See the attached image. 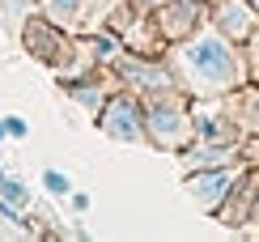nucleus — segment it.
<instances>
[{
	"instance_id": "nucleus-1",
	"label": "nucleus",
	"mask_w": 259,
	"mask_h": 242,
	"mask_svg": "<svg viewBox=\"0 0 259 242\" xmlns=\"http://www.w3.org/2000/svg\"><path fill=\"white\" fill-rule=\"evenodd\" d=\"M166 64L187 98H225V94H238L242 85H251L242 43L221 34L212 21H204L196 34L170 43Z\"/></svg>"
},
{
	"instance_id": "nucleus-2",
	"label": "nucleus",
	"mask_w": 259,
	"mask_h": 242,
	"mask_svg": "<svg viewBox=\"0 0 259 242\" xmlns=\"http://www.w3.org/2000/svg\"><path fill=\"white\" fill-rule=\"evenodd\" d=\"M145 128H149V145L161 153H183L196 140V115H191V98L187 94H157L145 98Z\"/></svg>"
},
{
	"instance_id": "nucleus-3",
	"label": "nucleus",
	"mask_w": 259,
	"mask_h": 242,
	"mask_svg": "<svg viewBox=\"0 0 259 242\" xmlns=\"http://www.w3.org/2000/svg\"><path fill=\"white\" fill-rule=\"evenodd\" d=\"M115 76L127 85L132 94L140 98H157V94H179V81L175 72H170L166 56H136V51H119V56L111 60Z\"/></svg>"
},
{
	"instance_id": "nucleus-4",
	"label": "nucleus",
	"mask_w": 259,
	"mask_h": 242,
	"mask_svg": "<svg viewBox=\"0 0 259 242\" xmlns=\"http://www.w3.org/2000/svg\"><path fill=\"white\" fill-rule=\"evenodd\" d=\"M102 136L119 140V145H149V128H145V98L132 90L106 94L102 111H98Z\"/></svg>"
},
{
	"instance_id": "nucleus-5",
	"label": "nucleus",
	"mask_w": 259,
	"mask_h": 242,
	"mask_svg": "<svg viewBox=\"0 0 259 242\" xmlns=\"http://www.w3.org/2000/svg\"><path fill=\"white\" fill-rule=\"evenodd\" d=\"M242 162H234V166H204V170H183V195H187L191 204L200 208L204 217H217V208L225 204V195H230V187L242 179Z\"/></svg>"
},
{
	"instance_id": "nucleus-6",
	"label": "nucleus",
	"mask_w": 259,
	"mask_h": 242,
	"mask_svg": "<svg viewBox=\"0 0 259 242\" xmlns=\"http://www.w3.org/2000/svg\"><path fill=\"white\" fill-rule=\"evenodd\" d=\"M149 17H153L157 34L166 38V47H170V43L196 34L204 21H208V0H166V5H157Z\"/></svg>"
},
{
	"instance_id": "nucleus-7",
	"label": "nucleus",
	"mask_w": 259,
	"mask_h": 242,
	"mask_svg": "<svg viewBox=\"0 0 259 242\" xmlns=\"http://www.w3.org/2000/svg\"><path fill=\"white\" fill-rule=\"evenodd\" d=\"M21 43H26V51L42 64H51L56 72H64V56H68V30H60L56 21L47 17H30L26 21V34H21Z\"/></svg>"
},
{
	"instance_id": "nucleus-8",
	"label": "nucleus",
	"mask_w": 259,
	"mask_h": 242,
	"mask_svg": "<svg viewBox=\"0 0 259 242\" xmlns=\"http://www.w3.org/2000/svg\"><path fill=\"white\" fill-rule=\"evenodd\" d=\"M255 208H259V170L246 166L242 179L230 187L225 204L217 208V221H221L225 229H242L246 221H255Z\"/></svg>"
},
{
	"instance_id": "nucleus-9",
	"label": "nucleus",
	"mask_w": 259,
	"mask_h": 242,
	"mask_svg": "<svg viewBox=\"0 0 259 242\" xmlns=\"http://www.w3.org/2000/svg\"><path fill=\"white\" fill-rule=\"evenodd\" d=\"M208 21L234 43H246L259 26V9L251 0H208Z\"/></svg>"
},
{
	"instance_id": "nucleus-10",
	"label": "nucleus",
	"mask_w": 259,
	"mask_h": 242,
	"mask_svg": "<svg viewBox=\"0 0 259 242\" xmlns=\"http://www.w3.org/2000/svg\"><path fill=\"white\" fill-rule=\"evenodd\" d=\"M90 13V0H42V17L60 30H81V17Z\"/></svg>"
},
{
	"instance_id": "nucleus-11",
	"label": "nucleus",
	"mask_w": 259,
	"mask_h": 242,
	"mask_svg": "<svg viewBox=\"0 0 259 242\" xmlns=\"http://www.w3.org/2000/svg\"><path fill=\"white\" fill-rule=\"evenodd\" d=\"M230 102H234V111H238V124L246 132H259V81L242 85L238 94H230Z\"/></svg>"
},
{
	"instance_id": "nucleus-12",
	"label": "nucleus",
	"mask_w": 259,
	"mask_h": 242,
	"mask_svg": "<svg viewBox=\"0 0 259 242\" xmlns=\"http://www.w3.org/2000/svg\"><path fill=\"white\" fill-rule=\"evenodd\" d=\"M64 94H68L77 106H85L90 115H98L102 102H106V90H102V85H94V81H68V85H64Z\"/></svg>"
},
{
	"instance_id": "nucleus-13",
	"label": "nucleus",
	"mask_w": 259,
	"mask_h": 242,
	"mask_svg": "<svg viewBox=\"0 0 259 242\" xmlns=\"http://www.w3.org/2000/svg\"><path fill=\"white\" fill-rule=\"evenodd\" d=\"M38 183H42V191L56 195V200H68V195H72V179L64 170H56V166H42V179Z\"/></svg>"
},
{
	"instance_id": "nucleus-14",
	"label": "nucleus",
	"mask_w": 259,
	"mask_h": 242,
	"mask_svg": "<svg viewBox=\"0 0 259 242\" xmlns=\"http://www.w3.org/2000/svg\"><path fill=\"white\" fill-rule=\"evenodd\" d=\"M0 200H9L13 208H30V187L17 179V174H5V183H0Z\"/></svg>"
},
{
	"instance_id": "nucleus-15",
	"label": "nucleus",
	"mask_w": 259,
	"mask_h": 242,
	"mask_svg": "<svg viewBox=\"0 0 259 242\" xmlns=\"http://www.w3.org/2000/svg\"><path fill=\"white\" fill-rule=\"evenodd\" d=\"M238 162L251 166V170H259V132H246V136L238 140Z\"/></svg>"
},
{
	"instance_id": "nucleus-16",
	"label": "nucleus",
	"mask_w": 259,
	"mask_h": 242,
	"mask_svg": "<svg viewBox=\"0 0 259 242\" xmlns=\"http://www.w3.org/2000/svg\"><path fill=\"white\" fill-rule=\"evenodd\" d=\"M242 51H246V68H251V81H259V26H255V34L242 43Z\"/></svg>"
},
{
	"instance_id": "nucleus-17",
	"label": "nucleus",
	"mask_w": 259,
	"mask_h": 242,
	"mask_svg": "<svg viewBox=\"0 0 259 242\" xmlns=\"http://www.w3.org/2000/svg\"><path fill=\"white\" fill-rule=\"evenodd\" d=\"M5 128H9V136H13V140H26L30 136V124L21 115H5Z\"/></svg>"
},
{
	"instance_id": "nucleus-18",
	"label": "nucleus",
	"mask_w": 259,
	"mask_h": 242,
	"mask_svg": "<svg viewBox=\"0 0 259 242\" xmlns=\"http://www.w3.org/2000/svg\"><path fill=\"white\" fill-rule=\"evenodd\" d=\"M68 208H72L77 217H85V213L94 208V195H90V191H72V195H68Z\"/></svg>"
},
{
	"instance_id": "nucleus-19",
	"label": "nucleus",
	"mask_w": 259,
	"mask_h": 242,
	"mask_svg": "<svg viewBox=\"0 0 259 242\" xmlns=\"http://www.w3.org/2000/svg\"><path fill=\"white\" fill-rule=\"evenodd\" d=\"M127 5H132L136 13H153V9H157V5H166V0H127Z\"/></svg>"
},
{
	"instance_id": "nucleus-20",
	"label": "nucleus",
	"mask_w": 259,
	"mask_h": 242,
	"mask_svg": "<svg viewBox=\"0 0 259 242\" xmlns=\"http://www.w3.org/2000/svg\"><path fill=\"white\" fill-rule=\"evenodd\" d=\"M0 140H9V128H5V119H0Z\"/></svg>"
},
{
	"instance_id": "nucleus-21",
	"label": "nucleus",
	"mask_w": 259,
	"mask_h": 242,
	"mask_svg": "<svg viewBox=\"0 0 259 242\" xmlns=\"http://www.w3.org/2000/svg\"><path fill=\"white\" fill-rule=\"evenodd\" d=\"M5 174H9V170H5V166H0V183H5Z\"/></svg>"
},
{
	"instance_id": "nucleus-22",
	"label": "nucleus",
	"mask_w": 259,
	"mask_h": 242,
	"mask_svg": "<svg viewBox=\"0 0 259 242\" xmlns=\"http://www.w3.org/2000/svg\"><path fill=\"white\" fill-rule=\"evenodd\" d=\"M251 5H255V9H259V0H251Z\"/></svg>"
}]
</instances>
